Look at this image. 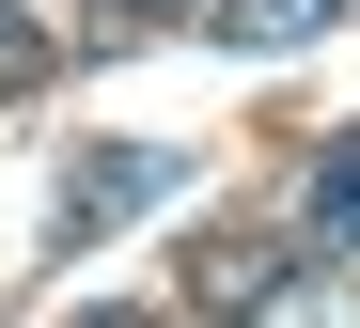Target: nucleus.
<instances>
[{"label": "nucleus", "instance_id": "obj_5", "mask_svg": "<svg viewBox=\"0 0 360 328\" xmlns=\"http://www.w3.org/2000/svg\"><path fill=\"white\" fill-rule=\"evenodd\" d=\"M172 16H204V0H94V32H172Z\"/></svg>", "mask_w": 360, "mask_h": 328}, {"label": "nucleus", "instance_id": "obj_3", "mask_svg": "<svg viewBox=\"0 0 360 328\" xmlns=\"http://www.w3.org/2000/svg\"><path fill=\"white\" fill-rule=\"evenodd\" d=\"M219 16V47H314L329 16H360V0H204Z\"/></svg>", "mask_w": 360, "mask_h": 328}, {"label": "nucleus", "instance_id": "obj_4", "mask_svg": "<svg viewBox=\"0 0 360 328\" xmlns=\"http://www.w3.org/2000/svg\"><path fill=\"white\" fill-rule=\"evenodd\" d=\"M32 79H47V32L16 16V0H0V94H32Z\"/></svg>", "mask_w": 360, "mask_h": 328}, {"label": "nucleus", "instance_id": "obj_2", "mask_svg": "<svg viewBox=\"0 0 360 328\" xmlns=\"http://www.w3.org/2000/svg\"><path fill=\"white\" fill-rule=\"evenodd\" d=\"M297 235H314V250H360V125L314 141V172H297Z\"/></svg>", "mask_w": 360, "mask_h": 328}, {"label": "nucleus", "instance_id": "obj_6", "mask_svg": "<svg viewBox=\"0 0 360 328\" xmlns=\"http://www.w3.org/2000/svg\"><path fill=\"white\" fill-rule=\"evenodd\" d=\"M79 328H141V313H79Z\"/></svg>", "mask_w": 360, "mask_h": 328}, {"label": "nucleus", "instance_id": "obj_1", "mask_svg": "<svg viewBox=\"0 0 360 328\" xmlns=\"http://www.w3.org/2000/svg\"><path fill=\"white\" fill-rule=\"evenodd\" d=\"M172 188H188V141H79L63 157V250H94V235H126L141 204H172Z\"/></svg>", "mask_w": 360, "mask_h": 328}]
</instances>
